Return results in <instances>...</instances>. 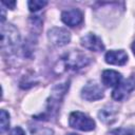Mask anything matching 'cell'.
<instances>
[{
    "label": "cell",
    "instance_id": "1",
    "mask_svg": "<svg viewBox=\"0 0 135 135\" xmlns=\"http://www.w3.org/2000/svg\"><path fill=\"white\" fill-rule=\"evenodd\" d=\"M19 33L12 24L1 26V49L6 52H13L19 43Z\"/></svg>",
    "mask_w": 135,
    "mask_h": 135
},
{
    "label": "cell",
    "instance_id": "2",
    "mask_svg": "<svg viewBox=\"0 0 135 135\" xmlns=\"http://www.w3.org/2000/svg\"><path fill=\"white\" fill-rule=\"evenodd\" d=\"M69 124L70 127L76 130H79V131H83V132L93 131L95 129V121L90 116L79 111L72 112L70 114Z\"/></svg>",
    "mask_w": 135,
    "mask_h": 135
},
{
    "label": "cell",
    "instance_id": "3",
    "mask_svg": "<svg viewBox=\"0 0 135 135\" xmlns=\"http://www.w3.org/2000/svg\"><path fill=\"white\" fill-rule=\"evenodd\" d=\"M62 61L66 69L78 70L88 65L90 63V58L79 51H73L66 54L62 58Z\"/></svg>",
    "mask_w": 135,
    "mask_h": 135
},
{
    "label": "cell",
    "instance_id": "4",
    "mask_svg": "<svg viewBox=\"0 0 135 135\" xmlns=\"http://www.w3.org/2000/svg\"><path fill=\"white\" fill-rule=\"evenodd\" d=\"M47 38L50 40V42L57 46H63L65 44H68L71 40V34L68 30L62 28V27H53L47 33Z\"/></svg>",
    "mask_w": 135,
    "mask_h": 135
},
{
    "label": "cell",
    "instance_id": "5",
    "mask_svg": "<svg viewBox=\"0 0 135 135\" xmlns=\"http://www.w3.org/2000/svg\"><path fill=\"white\" fill-rule=\"evenodd\" d=\"M134 89H135V77H130L123 80L122 82H120L117 86H115L112 93V97L113 99L120 101L124 99Z\"/></svg>",
    "mask_w": 135,
    "mask_h": 135
},
{
    "label": "cell",
    "instance_id": "6",
    "mask_svg": "<svg viewBox=\"0 0 135 135\" xmlns=\"http://www.w3.org/2000/svg\"><path fill=\"white\" fill-rule=\"evenodd\" d=\"M81 97L88 101L98 100L103 97V90L98 83L94 81H90L82 88Z\"/></svg>",
    "mask_w": 135,
    "mask_h": 135
},
{
    "label": "cell",
    "instance_id": "7",
    "mask_svg": "<svg viewBox=\"0 0 135 135\" xmlns=\"http://www.w3.org/2000/svg\"><path fill=\"white\" fill-rule=\"evenodd\" d=\"M80 43L83 47H85L90 51H93V52H101L104 50V45H103L101 39L92 33H88L86 35H84L81 38Z\"/></svg>",
    "mask_w": 135,
    "mask_h": 135
},
{
    "label": "cell",
    "instance_id": "8",
    "mask_svg": "<svg viewBox=\"0 0 135 135\" xmlns=\"http://www.w3.org/2000/svg\"><path fill=\"white\" fill-rule=\"evenodd\" d=\"M61 20L64 24L69 26H77L83 20V15L78 8H72L62 12Z\"/></svg>",
    "mask_w": 135,
    "mask_h": 135
},
{
    "label": "cell",
    "instance_id": "9",
    "mask_svg": "<svg viewBox=\"0 0 135 135\" xmlns=\"http://www.w3.org/2000/svg\"><path fill=\"white\" fill-rule=\"evenodd\" d=\"M104 60L109 64L113 65H123L128 61V55L123 50H112L107 52Z\"/></svg>",
    "mask_w": 135,
    "mask_h": 135
},
{
    "label": "cell",
    "instance_id": "10",
    "mask_svg": "<svg viewBox=\"0 0 135 135\" xmlns=\"http://www.w3.org/2000/svg\"><path fill=\"white\" fill-rule=\"evenodd\" d=\"M101 81L108 88L117 86L121 81V74L114 70H105L101 74Z\"/></svg>",
    "mask_w": 135,
    "mask_h": 135
},
{
    "label": "cell",
    "instance_id": "11",
    "mask_svg": "<svg viewBox=\"0 0 135 135\" xmlns=\"http://www.w3.org/2000/svg\"><path fill=\"white\" fill-rule=\"evenodd\" d=\"M98 116H99V119L104 123H112L113 121H115L116 111L112 107H105L99 111Z\"/></svg>",
    "mask_w": 135,
    "mask_h": 135
},
{
    "label": "cell",
    "instance_id": "12",
    "mask_svg": "<svg viewBox=\"0 0 135 135\" xmlns=\"http://www.w3.org/2000/svg\"><path fill=\"white\" fill-rule=\"evenodd\" d=\"M0 120H1L0 131H1V133H4L9 127V115L5 110H1V112H0Z\"/></svg>",
    "mask_w": 135,
    "mask_h": 135
},
{
    "label": "cell",
    "instance_id": "13",
    "mask_svg": "<svg viewBox=\"0 0 135 135\" xmlns=\"http://www.w3.org/2000/svg\"><path fill=\"white\" fill-rule=\"evenodd\" d=\"M46 4H47V2L46 1H42V0H31V1L27 2V5H28L30 11L31 12H34V13L40 11Z\"/></svg>",
    "mask_w": 135,
    "mask_h": 135
},
{
    "label": "cell",
    "instance_id": "14",
    "mask_svg": "<svg viewBox=\"0 0 135 135\" xmlns=\"http://www.w3.org/2000/svg\"><path fill=\"white\" fill-rule=\"evenodd\" d=\"M114 135H133V130L132 129H127V128H120L118 130L113 131Z\"/></svg>",
    "mask_w": 135,
    "mask_h": 135
},
{
    "label": "cell",
    "instance_id": "15",
    "mask_svg": "<svg viewBox=\"0 0 135 135\" xmlns=\"http://www.w3.org/2000/svg\"><path fill=\"white\" fill-rule=\"evenodd\" d=\"M9 135H25V132L22 130V128L16 127L15 129L12 130V132L9 133Z\"/></svg>",
    "mask_w": 135,
    "mask_h": 135
},
{
    "label": "cell",
    "instance_id": "16",
    "mask_svg": "<svg viewBox=\"0 0 135 135\" xmlns=\"http://www.w3.org/2000/svg\"><path fill=\"white\" fill-rule=\"evenodd\" d=\"M2 4L3 5H6L8 8H11V9H14L15 8V5H16V1H5V0H3L2 1Z\"/></svg>",
    "mask_w": 135,
    "mask_h": 135
},
{
    "label": "cell",
    "instance_id": "17",
    "mask_svg": "<svg viewBox=\"0 0 135 135\" xmlns=\"http://www.w3.org/2000/svg\"><path fill=\"white\" fill-rule=\"evenodd\" d=\"M131 47H132V51H133V54L135 55V41H134V42L132 43V46H131Z\"/></svg>",
    "mask_w": 135,
    "mask_h": 135
},
{
    "label": "cell",
    "instance_id": "18",
    "mask_svg": "<svg viewBox=\"0 0 135 135\" xmlns=\"http://www.w3.org/2000/svg\"><path fill=\"white\" fill-rule=\"evenodd\" d=\"M66 135H77V134H74V133H70V134H66Z\"/></svg>",
    "mask_w": 135,
    "mask_h": 135
}]
</instances>
